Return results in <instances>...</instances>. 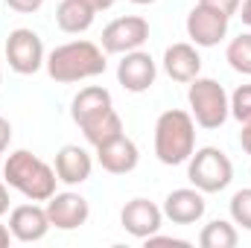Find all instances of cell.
<instances>
[{
	"instance_id": "6da1fadb",
	"label": "cell",
	"mask_w": 251,
	"mask_h": 248,
	"mask_svg": "<svg viewBox=\"0 0 251 248\" xmlns=\"http://www.w3.org/2000/svg\"><path fill=\"white\" fill-rule=\"evenodd\" d=\"M47 73L53 82H62V85H73V82H85V79H97L105 73V50L94 41H67L59 44L56 50H50L47 56Z\"/></svg>"
},
{
	"instance_id": "7a4b0ae2",
	"label": "cell",
	"mask_w": 251,
	"mask_h": 248,
	"mask_svg": "<svg viewBox=\"0 0 251 248\" xmlns=\"http://www.w3.org/2000/svg\"><path fill=\"white\" fill-rule=\"evenodd\" d=\"M3 181L18 190L24 198L29 201H47L53 193H56V184H59V175L56 170L41 161L35 152L29 149H15L6 155V164H3Z\"/></svg>"
},
{
	"instance_id": "3957f363",
	"label": "cell",
	"mask_w": 251,
	"mask_h": 248,
	"mask_svg": "<svg viewBox=\"0 0 251 248\" xmlns=\"http://www.w3.org/2000/svg\"><path fill=\"white\" fill-rule=\"evenodd\" d=\"M196 152V120L190 111L170 108L155 120V158L164 167H181Z\"/></svg>"
},
{
	"instance_id": "277c9868",
	"label": "cell",
	"mask_w": 251,
	"mask_h": 248,
	"mask_svg": "<svg viewBox=\"0 0 251 248\" xmlns=\"http://www.w3.org/2000/svg\"><path fill=\"white\" fill-rule=\"evenodd\" d=\"M187 102H190V117L196 120L199 128H222L225 120L231 117V102L228 91L210 79V76H196L187 88Z\"/></svg>"
},
{
	"instance_id": "5b68a950",
	"label": "cell",
	"mask_w": 251,
	"mask_h": 248,
	"mask_svg": "<svg viewBox=\"0 0 251 248\" xmlns=\"http://www.w3.org/2000/svg\"><path fill=\"white\" fill-rule=\"evenodd\" d=\"M187 178L196 190L207 193H222L225 187L234 181V164L231 158L216 149V146H201L190 155L187 161Z\"/></svg>"
},
{
	"instance_id": "8992f818",
	"label": "cell",
	"mask_w": 251,
	"mask_h": 248,
	"mask_svg": "<svg viewBox=\"0 0 251 248\" xmlns=\"http://www.w3.org/2000/svg\"><path fill=\"white\" fill-rule=\"evenodd\" d=\"M6 62L15 73L21 76H32L38 73L44 62H47V53H44V41L35 29L29 26H18L9 32L6 38Z\"/></svg>"
},
{
	"instance_id": "52a82bcc",
	"label": "cell",
	"mask_w": 251,
	"mask_h": 248,
	"mask_svg": "<svg viewBox=\"0 0 251 248\" xmlns=\"http://www.w3.org/2000/svg\"><path fill=\"white\" fill-rule=\"evenodd\" d=\"M149 41V21L140 18V15H123V18H114L105 29H102V50L111 53V56H123L131 50H140L143 44Z\"/></svg>"
},
{
	"instance_id": "ba28073f",
	"label": "cell",
	"mask_w": 251,
	"mask_h": 248,
	"mask_svg": "<svg viewBox=\"0 0 251 248\" xmlns=\"http://www.w3.org/2000/svg\"><path fill=\"white\" fill-rule=\"evenodd\" d=\"M184 26H187L190 44H196V47H216V44H222L228 38L231 18L222 15V12H216V9H210V6L196 3L190 9Z\"/></svg>"
},
{
	"instance_id": "9c48e42d",
	"label": "cell",
	"mask_w": 251,
	"mask_h": 248,
	"mask_svg": "<svg viewBox=\"0 0 251 248\" xmlns=\"http://www.w3.org/2000/svg\"><path fill=\"white\" fill-rule=\"evenodd\" d=\"M47 216H50V225L56 231H76L82 228L88 219H91V204L85 196L73 193V190H64V193H53L47 198Z\"/></svg>"
},
{
	"instance_id": "30bf717a",
	"label": "cell",
	"mask_w": 251,
	"mask_h": 248,
	"mask_svg": "<svg viewBox=\"0 0 251 248\" xmlns=\"http://www.w3.org/2000/svg\"><path fill=\"white\" fill-rule=\"evenodd\" d=\"M120 225H123L126 234H131L134 240H149L152 234L161 231V225H164V210H161L155 201L137 196V198H131V201L123 204V210H120Z\"/></svg>"
},
{
	"instance_id": "8fae6325",
	"label": "cell",
	"mask_w": 251,
	"mask_h": 248,
	"mask_svg": "<svg viewBox=\"0 0 251 248\" xmlns=\"http://www.w3.org/2000/svg\"><path fill=\"white\" fill-rule=\"evenodd\" d=\"M155 76H158V64L146 50L123 53V59L117 64V82L128 94H146L155 85Z\"/></svg>"
},
{
	"instance_id": "7c38bea8",
	"label": "cell",
	"mask_w": 251,
	"mask_h": 248,
	"mask_svg": "<svg viewBox=\"0 0 251 248\" xmlns=\"http://www.w3.org/2000/svg\"><path fill=\"white\" fill-rule=\"evenodd\" d=\"M50 216H47V207L29 201V204H18L12 207L9 213V231L18 243H38L47 237L50 231Z\"/></svg>"
},
{
	"instance_id": "4fadbf2b",
	"label": "cell",
	"mask_w": 251,
	"mask_h": 248,
	"mask_svg": "<svg viewBox=\"0 0 251 248\" xmlns=\"http://www.w3.org/2000/svg\"><path fill=\"white\" fill-rule=\"evenodd\" d=\"M161 210H164V219H170L173 225H196V222H201V216L207 210V201H204L201 190L178 187L164 198Z\"/></svg>"
},
{
	"instance_id": "5bb4252c",
	"label": "cell",
	"mask_w": 251,
	"mask_h": 248,
	"mask_svg": "<svg viewBox=\"0 0 251 248\" xmlns=\"http://www.w3.org/2000/svg\"><path fill=\"white\" fill-rule=\"evenodd\" d=\"M97 161H100V167H102L105 173H111V175H128V173H134L137 164H140V149H137V143H134L131 137L120 134V137H114V140L97 146Z\"/></svg>"
},
{
	"instance_id": "9a60e30c",
	"label": "cell",
	"mask_w": 251,
	"mask_h": 248,
	"mask_svg": "<svg viewBox=\"0 0 251 248\" xmlns=\"http://www.w3.org/2000/svg\"><path fill=\"white\" fill-rule=\"evenodd\" d=\"M59 181L67 187H76V184H85L94 173V158L88 155V149L76 146V143H67L56 152V164H53Z\"/></svg>"
},
{
	"instance_id": "2e32d148",
	"label": "cell",
	"mask_w": 251,
	"mask_h": 248,
	"mask_svg": "<svg viewBox=\"0 0 251 248\" xmlns=\"http://www.w3.org/2000/svg\"><path fill=\"white\" fill-rule=\"evenodd\" d=\"M164 70L173 82H181L190 85L199 73H201V56H199V47L187 44V41H178V44H170L164 50Z\"/></svg>"
},
{
	"instance_id": "e0dca14e",
	"label": "cell",
	"mask_w": 251,
	"mask_h": 248,
	"mask_svg": "<svg viewBox=\"0 0 251 248\" xmlns=\"http://www.w3.org/2000/svg\"><path fill=\"white\" fill-rule=\"evenodd\" d=\"M105 108H114L111 94H108L102 85H88V88H82V91L73 97V102H70V117H73L76 125H82L85 120H91L94 114H100V111H105Z\"/></svg>"
},
{
	"instance_id": "ac0fdd59",
	"label": "cell",
	"mask_w": 251,
	"mask_h": 248,
	"mask_svg": "<svg viewBox=\"0 0 251 248\" xmlns=\"http://www.w3.org/2000/svg\"><path fill=\"white\" fill-rule=\"evenodd\" d=\"M97 12L85 0H62L56 9V26L67 35H82L94 26Z\"/></svg>"
},
{
	"instance_id": "d6986e66",
	"label": "cell",
	"mask_w": 251,
	"mask_h": 248,
	"mask_svg": "<svg viewBox=\"0 0 251 248\" xmlns=\"http://www.w3.org/2000/svg\"><path fill=\"white\" fill-rule=\"evenodd\" d=\"M79 128H82L85 140L97 149V146H102V143H108V140H114V137L123 134V120H120V114L114 108H105V111L94 114L91 120H85Z\"/></svg>"
},
{
	"instance_id": "ffe728a7",
	"label": "cell",
	"mask_w": 251,
	"mask_h": 248,
	"mask_svg": "<svg viewBox=\"0 0 251 248\" xmlns=\"http://www.w3.org/2000/svg\"><path fill=\"white\" fill-rule=\"evenodd\" d=\"M237 243H240V231L228 219H213L199 234V246L201 248H237Z\"/></svg>"
},
{
	"instance_id": "44dd1931",
	"label": "cell",
	"mask_w": 251,
	"mask_h": 248,
	"mask_svg": "<svg viewBox=\"0 0 251 248\" xmlns=\"http://www.w3.org/2000/svg\"><path fill=\"white\" fill-rule=\"evenodd\" d=\"M225 62L231 64V70H237L243 76H251V32H240L237 38L228 41Z\"/></svg>"
},
{
	"instance_id": "7402d4cb",
	"label": "cell",
	"mask_w": 251,
	"mask_h": 248,
	"mask_svg": "<svg viewBox=\"0 0 251 248\" xmlns=\"http://www.w3.org/2000/svg\"><path fill=\"white\" fill-rule=\"evenodd\" d=\"M228 210H231V222L240 225L243 231H251V187L246 190H237L228 201Z\"/></svg>"
},
{
	"instance_id": "603a6c76",
	"label": "cell",
	"mask_w": 251,
	"mask_h": 248,
	"mask_svg": "<svg viewBox=\"0 0 251 248\" xmlns=\"http://www.w3.org/2000/svg\"><path fill=\"white\" fill-rule=\"evenodd\" d=\"M228 102H231V117L237 123H249L251 120V85H240L228 97Z\"/></svg>"
},
{
	"instance_id": "cb8c5ba5",
	"label": "cell",
	"mask_w": 251,
	"mask_h": 248,
	"mask_svg": "<svg viewBox=\"0 0 251 248\" xmlns=\"http://www.w3.org/2000/svg\"><path fill=\"white\" fill-rule=\"evenodd\" d=\"M199 3H201V6H210V9H216V12L228 15V18H234L243 0H199Z\"/></svg>"
},
{
	"instance_id": "d4e9b609",
	"label": "cell",
	"mask_w": 251,
	"mask_h": 248,
	"mask_svg": "<svg viewBox=\"0 0 251 248\" xmlns=\"http://www.w3.org/2000/svg\"><path fill=\"white\" fill-rule=\"evenodd\" d=\"M12 12H21V15H32L44 6V0H3Z\"/></svg>"
},
{
	"instance_id": "484cf974",
	"label": "cell",
	"mask_w": 251,
	"mask_h": 248,
	"mask_svg": "<svg viewBox=\"0 0 251 248\" xmlns=\"http://www.w3.org/2000/svg\"><path fill=\"white\" fill-rule=\"evenodd\" d=\"M146 246H178V248H187V240H178V237H161V234H152L149 240H143Z\"/></svg>"
},
{
	"instance_id": "4316f807",
	"label": "cell",
	"mask_w": 251,
	"mask_h": 248,
	"mask_svg": "<svg viewBox=\"0 0 251 248\" xmlns=\"http://www.w3.org/2000/svg\"><path fill=\"white\" fill-rule=\"evenodd\" d=\"M9 143H12V123L6 117H0V155L9 149Z\"/></svg>"
},
{
	"instance_id": "83f0119b",
	"label": "cell",
	"mask_w": 251,
	"mask_h": 248,
	"mask_svg": "<svg viewBox=\"0 0 251 248\" xmlns=\"http://www.w3.org/2000/svg\"><path fill=\"white\" fill-rule=\"evenodd\" d=\"M243 128H240V146H243V152L246 155H251V120L249 123H240Z\"/></svg>"
},
{
	"instance_id": "f1b7e54d",
	"label": "cell",
	"mask_w": 251,
	"mask_h": 248,
	"mask_svg": "<svg viewBox=\"0 0 251 248\" xmlns=\"http://www.w3.org/2000/svg\"><path fill=\"white\" fill-rule=\"evenodd\" d=\"M9 213V184L0 178V216Z\"/></svg>"
},
{
	"instance_id": "f546056e",
	"label": "cell",
	"mask_w": 251,
	"mask_h": 248,
	"mask_svg": "<svg viewBox=\"0 0 251 248\" xmlns=\"http://www.w3.org/2000/svg\"><path fill=\"white\" fill-rule=\"evenodd\" d=\"M85 3H88V6H91V9H94L97 15H100V12H105V9H111V6H114L117 0H85Z\"/></svg>"
},
{
	"instance_id": "4dcf8cb0",
	"label": "cell",
	"mask_w": 251,
	"mask_h": 248,
	"mask_svg": "<svg viewBox=\"0 0 251 248\" xmlns=\"http://www.w3.org/2000/svg\"><path fill=\"white\" fill-rule=\"evenodd\" d=\"M237 15L243 18V24H246V26H251V0H243V3H240Z\"/></svg>"
},
{
	"instance_id": "1f68e13d",
	"label": "cell",
	"mask_w": 251,
	"mask_h": 248,
	"mask_svg": "<svg viewBox=\"0 0 251 248\" xmlns=\"http://www.w3.org/2000/svg\"><path fill=\"white\" fill-rule=\"evenodd\" d=\"M12 240H15V237H12L9 225H3V222H0V248H9V246H12Z\"/></svg>"
},
{
	"instance_id": "d6a6232c",
	"label": "cell",
	"mask_w": 251,
	"mask_h": 248,
	"mask_svg": "<svg viewBox=\"0 0 251 248\" xmlns=\"http://www.w3.org/2000/svg\"><path fill=\"white\" fill-rule=\"evenodd\" d=\"M128 3H134V6H149V3H158V0H128Z\"/></svg>"
},
{
	"instance_id": "836d02e7",
	"label": "cell",
	"mask_w": 251,
	"mask_h": 248,
	"mask_svg": "<svg viewBox=\"0 0 251 248\" xmlns=\"http://www.w3.org/2000/svg\"><path fill=\"white\" fill-rule=\"evenodd\" d=\"M0 79H3V73H0Z\"/></svg>"
}]
</instances>
